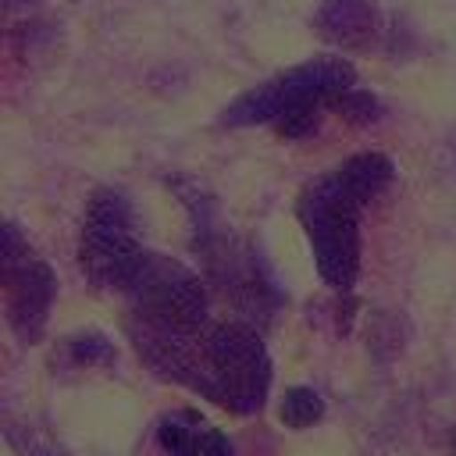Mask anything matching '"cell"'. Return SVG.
<instances>
[{
    "instance_id": "5",
    "label": "cell",
    "mask_w": 456,
    "mask_h": 456,
    "mask_svg": "<svg viewBox=\"0 0 456 456\" xmlns=\"http://www.w3.org/2000/svg\"><path fill=\"white\" fill-rule=\"evenodd\" d=\"M64 353L75 367H93V363H114V346L96 335V331H86V335H68L64 338Z\"/></svg>"
},
{
    "instance_id": "2",
    "label": "cell",
    "mask_w": 456,
    "mask_h": 456,
    "mask_svg": "<svg viewBox=\"0 0 456 456\" xmlns=\"http://www.w3.org/2000/svg\"><path fill=\"white\" fill-rule=\"evenodd\" d=\"M157 442L167 456H235L232 438L196 410H171L157 420Z\"/></svg>"
},
{
    "instance_id": "6",
    "label": "cell",
    "mask_w": 456,
    "mask_h": 456,
    "mask_svg": "<svg viewBox=\"0 0 456 456\" xmlns=\"http://www.w3.org/2000/svg\"><path fill=\"white\" fill-rule=\"evenodd\" d=\"M449 456H456V428H452V445H449Z\"/></svg>"
},
{
    "instance_id": "3",
    "label": "cell",
    "mask_w": 456,
    "mask_h": 456,
    "mask_svg": "<svg viewBox=\"0 0 456 456\" xmlns=\"http://www.w3.org/2000/svg\"><path fill=\"white\" fill-rule=\"evenodd\" d=\"M50 303H53V281L39 274H21L11 289L7 299V324L21 346H36L46 331L50 321Z\"/></svg>"
},
{
    "instance_id": "4",
    "label": "cell",
    "mask_w": 456,
    "mask_h": 456,
    "mask_svg": "<svg viewBox=\"0 0 456 456\" xmlns=\"http://www.w3.org/2000/svg\"><path fill=\"white\" fill-rule=\"evenodd\" d=\"M278 417H281V424H285V428H296V431L314 428V424L324 417V399H321V392H317V388L296 385V388H289V392L281 395Z\"/></svg>"
},
{
    "instance_id": "1",
    "label": "cell",
    "mask_w": 456,
    "mask_h": 456,
    "mask_svg": "<svg viewBox=\"0 0 456 456\" xmlns=\"http://www.w3.org/2000/svg\"><path fill=\"white\" fill-rule=\"evenodd\" d=\"M128 338L157 378L235 417H249L267 403L271 356L260 328L242 317H207L185 331H128Z\"/></svg>"
}]
</instances>
